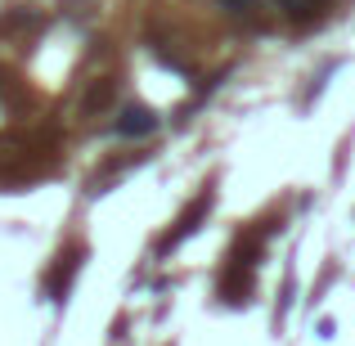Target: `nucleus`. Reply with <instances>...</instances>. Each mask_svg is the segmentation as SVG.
Returning <instances> with one entry per match:
<instances>
[{"mask_svg":"<svg viewBox=\"0 0 355 346\" xmlns=\"http://www.w3.org/2000/svg\"><path fill=\"white\" fill-rule=\"evenodd\" d=\"M121 130H126V135H144V130H153V117H148L144 108H130L126 121H121Z\"/></svg>","mask_w":355,"mask_h":346,"instance_id":"1","label":"nucleus"}]
</instances>
